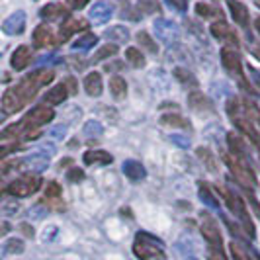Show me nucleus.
<instances>
[{
    "instance_id": "18",
    "label": "nucleus",
    "mask_w": 260,
    "mask_h": 260,
    "mask_svg": "<svg viewBox=\"0 0 260 260\" xmlns=\"http://www.w3.org/2000/svg\"><path fill=\"white\" fill-rule=\"evenodd\" d=\"M39 16L43 20H49V22H59V20H69V10L63 4H47L41 8Z\"/></svg>"
},
{
    "instance_id": "4",
    "label": "nucleus",
    "mask_w": 260,
    "mask_h": 260,
    "mask_svg": "<svg viewBox=\"0 0 260 260\" xmlns=\"http://www.w3.org/2000/svg\"><path fill=\"white\" fill-rule=\"evenodd\" d=\"M225 158V162H227V167L231 170V174L235 176V180L241 184L245 190H254L256 188V178H254V172L250 170L247 162H243V160H239L235 155H223Z\"/></svg>"
},
{
    "instance_id": "56",
    "label": "nucleus",
    "mask_w": 260,
    "mask_h": 260,
    "mask_svg": "<svg viewBox=\"0 0 260 260\" xmlns=\"http://www.w3.org/2000/svg\"><path fill=\"white\" fill-rule=\"evenodd\" d=\"M254 4H256V6L260 8V0H254Z\"/></svg>"
},
{
    "instance_id": "13",
    "label": "nucleus",
    "mask_w": 260,
    "mask_h": 260,
    "mask_svg": "<svg viewBox=\"0 0 260 260\" xmlns=\"http://www.w3.org/2000/svg\"><path fill=\"white\" fill-rule=\"evenodd\" d=\"M112 16H114V6L106 0L96 2L90 8V20L94 24H106V22L112 20Z\"/></svg>"
},
{
    "instance_id": "14",
    "label": "nucleus",
    "mask_w": 260,
    "mask_h": 260,
    "mask_svg": "<svg viewBox=\"0 0 260 260\" xmlns=\"http://www.w3.org/2000/svg\"><path fill=\"white\" fill-rule=\"evenodd\" d=\"M227 145H229V151H231V155H235L239 160H243V162H247L248 160V149H247V143H245V139L239 135V133H227Z\"/></svg>"
},
{
    "instance_id": "51",
    "label": "nucleus",
    "mask_w": 260,
    "mask_h": 260,
    "mask_svg": "<svg viewBox=\"0 0 260 260\" xmlns=\"http://www.w3.org/2000/svg\"><path fill=\"white\" fill-rule=\"evenodd\" d=\"M20 231H24L26 237H34V227H29L27 223H22V225H20Z\"/></svg>"
},
{
    "instance_id": "37",
    "label": "nucleus",
    "mask_w": 260,
    "mask_h": 260,
    "mask_svg": "<svg viewBox=\"0 0 260 260\" xmlns=\"http://www.w3.org/2000/svg\"><path fill=\"white\" fill-rule=\"evenodd\" d=\"M137 41H139V45L143 47V49H147L149 53H158V45H156L155 41H153V38L147 34V31H139L137 34Z\"/></svg>"
},
{
    "instance_id": "34",
    "label": "nucleus",
    "mask_w": 260,
    "mask_h": 260,
    "mask_svg": "<svg viewBox=\"0 0 260 260\" xmlns=\"http://www.w3.org/2000/svg\"><path fill=\"white\" fill-rule=\"evenodd\" d=\"M117 51H119V47H117L116 43H108V45H104V47H100L98 51L94 53V63H100V61H104V59H110V57H114V55H117Z\"/></svg>"
},
{
    "instance_id": "38",
    "label": "nucleus",
    "mask_w": 260,
    "mask_h": 260,
    "mask_svg": "<svg viewBox=\"0 0 260 260\" xmlns=\"http://www.w3.org/2000/svg\"><path fill=\"white\" fill-rule=\"evenodd\" d=\"M125 57H127V61H129L135 69H143L145 67V57L141 55V51L135 49V47H129V49L125 51Z\"/></svg>"
},
{
    "instance_id": "16",
    "label": "nucleus",
    "mask_w": 260,
    "mask_h": 260,
    "mask_svg": "<svg viewBox=\"0 0 260 260\" xmlns=\"http://www.w3.org/2000/svg\"><path fill=\"white\" fill-rule=\"evenodd\" d=\"M84 29H88V22H86V20H80V18H78V20L77 18H69L65 24L61 26V31H59L57 41H67L73 34H77V31H84Z\"/></svg>"
},
{
    "instance_id": "53",
    "label": "nucleus",
    "mask_w": 260,
    "mask_h": 260,
    "mask_svg": "<svg viewBox=\"0 0 260 260\" xmlns=\"http://www.w3.org/2000/svg\"><path fill=\"white\" fill-rule=\"evenodd\" d=\"M119 67H123V63H116V65H106V71H110V69H119Z\"/></svg>"
},
{
    "instance_id": "27",
    "label": "nucleus",
    "mask_w": 260,
    "mask_h": 260,
    "mask_svg": "<svg viewBox=\"0 0 260 260\" xmlns=\"http://www.w3.org/2000/svg\"><path fill=\"white\" fill-rule=\"evenodd\" d=\"M110 92H112V96L116 100H123L125 94H127V82H125V78L117 77V75L110 78Z\"/></svg>"
},
{
    "instance_id": "17",
    "label": "nucleus",
    "mask_w": 260,
    "mask_h": 260,
    "mask_svg": "<svg viewBox=\"0 0 260 260\" xmlns=\"http://www.w3.org/2000/svg\"><path fill=\"white\" fill-rule=\"evenodd\" d=\"M29 63H31V47L29 45L16 47V51L12 53V59H10V65L14 71H24Z\"/></svg>"
},
{
    "instance_id": "12",
    "label": "nucleus",
    "mask_w": 260,
    "mask_h": 260,
    "mask_svg": "<svg viewBox=\"0 0 260 260\" xmlns=\"http://www.w3.org/2000/svg\"><path fill=\"white\" fill-rule=\"evenodd\" d=\"M24 29H26V12H22V10L14 12L2 22V31L6 36H20V34H24Z\"/></svg>"
},
{
    "instance_id": "11",
    "label": "nucleus",
    "mask_w": 260,
    "mask_h": 260,
    "mask_svg": "<svg viewBox=\"0 0 260 260\" xmlns=\"http://www.w3.org/2000/svg\"><path fill=\"white\" fill-rule=\"evenodd\" d=\"M53 117H55V112L53 108H47V106H36L27 112L24 119H26L29 125L34 127H39V125H45V123H51Z\"/></svg>"
},
{
    "instance_id": "23",
    "label": "nucleus",
    "mask_w": 260,
    "mask_h": 260,
    "mask_svg": "<svg viewBox=\"0 0 260 260\" xmlns=\"http://www.w3.org/2000/svg\"><path fill=\"white\" fill-rule=\"evenodd\" d=\"M84 90L88 96H94L98 98L102 90H104V82H102V75L100 73H88L86 78H84Z\"/></svg>"
},
{
    "instance_id": "47",
    "label": "nucleus",
    "mask_w": 260,
    "mask_h": 260,
    "mask_svg": "<svg viewBox=\"0 0 260 260\" xmlns=\"http://www.w3.org/2000/svg\"><path fill=\"white\" fill-rule=\"evenodd\" d=\"M170 141L176 143L178 147H182V149H188V147H190V139H186L184 135H170Z\"/></svg>"
},
{
    "instance_id": "52",
    "label": "nucleus",
    "mask_w": 260,
    "mask_h": 260,
    "mask_svg": "<svg viewBox=\"0 0 260 260\" xmlns=\"http://www.w3.org/2000/svg\"><path fill=\"white\" fill-rule=\"evenodd\" d=\"M248 73L252 75V78H254V82H256V84L260 86V71H256L254 67H248Z\"/></svg>"
},
{
    "instance_id": "55",
    "label": "nucleus",
    "mask_w": 260,
    "mask_h": 260,
    "mask_svg": "<svg viewBox=\"0 0 260 260\" xmlns=\"http://www.w3.org/2000/svg\"><path fill=\"white\" fill-rule=\"evenodd\" d=\"M254 27L258 29V34H260V18H256V20H254Z\"/></svg>"
},
{
    "instance_id": "32",
    "label": "nucleus",
    "mask_w": 260,
    "mask_h": 260,
    "mask_svg": "<svg viewBox=\"0 0 260 260\" xmlns=\"http://www.w3.org/2000/svg\"><path fill=\"white\" fill-rule=\"evenodd\" d=\"M82 133H84L88 139H98V137H102L104 127H102V123H100V121H96V119H88V121L84 123V127H82Z\"/></svg>"
},
{
    "instance_id": "45",
    "label": "nucleus",
    "mask_w": 260,
    "mask_h": 260,
    "mask_svg": "<svg viewBox=\"0 0 260 260\" xmlns=\"http://www.w3.org/2000/svg\"><path fill=\"white\" fill-rule=\"evenodd\" d=\"M247 198L248 202H250V206H252V209H254V213H256V217L260 219V204L258 200H256V196H254V190H247Z\"/></svg>"
},
{
    "instance_id": "9",
    "label": "nucleus",
    "mask_w": 260,
    "mask_h": 260,
    "mask_svg": "<svg viewBox=\"0 0 260 260\" xmlns=\"http://www.w3.org/2000/svg\"><path fill=\"white\" fill-rule=\"evenodd\" d=\"M53 151H55L53 145H47V147H43V149H39V151L31 153L29 156H26L24 158V165H26L27 169L41 172V170H45L49 167V156H51Z\"/></svg>"
},
{
    "instance_id": "30",
    "label": "nucleus",
    "mask_w": 260,
    "mask_h": 260,
    "mask_svg": "<svg viewBox=\"0 0 260 260\" xmlns=\"http://www.w3.org/2000/svg\"><path fill=\"white\" fill-rule=\"evenodd\" d=\"M104 38L108 39V41H112V43H125V41L129 39V31L121 26H114L106 31Z\"/></svg>"
},
{
    "instance_id": "7",
    "label": "nucleus",
    "mask_w": 260,
    "mask_h": 260,
    "mask_svg": "<svg viewBox=\"0 0 260 260\" xmlns=\"http://www.w3.org/2000/svg\"><path fill=\"white\" fill-rule=\"evenodd\" d=\"M202 223H200V229L204 239L209 243V247H221V233H219V225L217 221L209 215V213H202Z\"/></svg>"
},
{
    "instance_id": "21",
    "label": "nucleus",
    "mask_w": 260,
    "mask_h": 260,
    "mask_svg": "<svg viewBox=\"0 0 260 260\" xmlns=\"http://www.w3.org/2000/svg\"><path fill=\"white\" fill-rule=\"evenodd\" d=\"M69 88L65 86V82L63 84H57V86H53L51 90H47L43 94V100H45V104L49 106H59L63 104L67 98H69Z\"/></svg>"
},
{
    "instance_id": "25",
    "label": "nucleus",
    "mask_w": 260,
    "mask_h": 260,
    "mask_svg": "<svg viewBox=\"0 0 260 260\" xmlns=\"http://www.w3.org/2000/svg\"><path fill=\"white\" fill-rule=\"evenodd\" d=\"M198 196H200V200H202L208 208L215 209V211H219V209H221L219 202H217V198L211 194V190H209V184H206V182L198 184Z\"/></svg>"
},
{
    "instance_id": "36",
    "label": "nucleus",
    "mask_w": 260,
    "mask_h": 260,
    "mask_svg": "<svg viewBox=\"0 0 260 260\" xmlns=\"http://www.w3.org/2000/svg\"><path fill=\"white\" fill-rule=\"evenodd\" d=\"M174 77L178 82H182V84H190V86H198V78L190 73V71H186L182 67H178V69H174Z\"/></svg>"
},
{
    "instance_id": "50",
    "label": "nucleus",
    "mask_w": 260,
    "mask_h": 260,
    "mask_svg": "<svg viewBox=\"0 0 260 260\" xmlns=\"http://www.w3.org/2000/svg\"><path fill=\"white\" fill-rule=\"evenodd\" d=\"M90 0H69V4L73 6V8H77V10H80V8H84L86 4H88Z\"/></svg>"
},
{
    "instance_id": "29",
    "label": "nucleus",
    "mask_w": 260,
    "mask_h": 260,
    "mask_svg": "<svg viewBox=\"0 0 260 260\" xmlns=\"http://www.w3.org/2000/svg\"><path fill=\"white\" fill-rule=\"evenodd\" d=\"M96 43H98V36L86 31V34H82V36L73 43V49H75V51H90Z\"/></svg>"
},
{
    "instance_id": "46",
    "label": "nucleus",
    "mask_w": 260,
    "mask_h": 260,
    "mask_svg": "<svg viewBox=\"0 0 260 260\" xmlns=\"http://www.w3.org/2000/svg\"><path fill=\"white\" fill-rule=\"evenodd\" d=\"M208 254H209V260H227L225 254H223L221 247H209Z\"/></svg>"
},
{
    "instance_id": "49",
    "label": "nucleus",
    "mask_w": 260,
    "mask_h": 260,
    "mask_svg": "<svg viewBox=\"0 0 260 260\" xmlns=\"http://www.w3.org/2000/svg\"><path fill=\"white\" fill-rule=\"evenodd\" d=\"M65 86L69 88V92H71V94H77V80H75L73 77L67 78V80H65Z\"/></svg>"
},
{
    "instance_id": "6",
    "label": "nucleus",
    "mask_w": 260,
    "mask_h": 260,
    "mask_svg": "<svg viewBox=\"0 0 260 260\" xmlns=\"http://www.w3.org/2000/svg\"><path fill=\"white\" fill-rule=\"evenodd\" d=\"M39 186H41V178L27 174V176H22V178L14 180V182L6 188V192L16 196V198H27V196L36 194L39 190Z\"/></svg>"
},
{
    "instance_id": "40",
    "label": "nucleus",
    "mask_w": 260,
    "mask_h": 260,
    "mask_svg": "<svg viewBox=\"0 0 260 260\" xmlns=\"http://www.w3.org/2000/svg\"><path fill=\"white\" fill-rule=\"evenodd\" d=\"M139 8L145 14H160V4L156 0H141L139 2Z\"/></svg>"
},
{
    "instance_id": "48",
    "label": "nucleus",
    "mask_w": 260,
    "mask_h": 260,
    "mask_svg": "<svg viewBox=\"0 0 260 260\" xmlns=\"http://www.w3.org/2000/svg\"><path fill=\"white\" fill-rule=\"evenodd\" d=\"M67 178H69L71 182H78V180H82V178H84V172H82V170H78V169H73V170H69V172H67Z\"/></svg>"
},
{
    "instance_id": "22",
    "label": "nucleus",
    "mask_w": 260,
    "mask_h": 260,
    "mask_svg": "<svg viewBox=\"0 0 260 260\" xmlns=\"http://www.w3.org/2000/svg\"><path fill=\"white\" fill-rule=\"evenodd\" d=\"M121 170H123V174H125L129 180H133V182L143 180L145 176H147V170H145L143 165H141L139 160H131V158L121 165Z\"/></svg>"
},
{
    "instance_id": "3",
    "label": "nucleus",
    "mask_w": 260,
    "mask_h": 260,
    "mask_svg": "<svg viewBox=\"0 0 260 260\" xmlns=\"http://www.w3.org/2000/svg\"><path fill=\"white\" fill-rule=\"evenodd\" d=\"M219 190V194H221L223 202L227 204V208L231 209V213H235V217L241 221V225L245 227V231L250 239H254V223L250 219V215H248L247 211V206H245V202L241 200V196L237 194V192H231V190H227V188H217Z\"/></svg>"
},
{
    "instance_id": "28",
    "label": "nucleus",
    "mask_w": 260,
    "mask_h": 260,
    "mask_svg": "<svg viewBox=\"0 0 260 260\" xmlns=\"http://www.w3.org/2000/svg\"><path fill=\"white\" fill-rule=\"evenodd\" d=\"M114 160V156L106 151H88L84 153V162L86 165H110Z\"/></svg>"
},
{
    "instance_id": "31",
    "label": "nucleus",
    "mask_w": 260,
    "mask_h": 260,
    "mask_svg": "<svg viewBox=\"0 0 260 260\" xmlns=\"http://www.w3.org/2000/svg\"><path fill=\"white\" fill-rule=\"evenodd\" d=\"M196 14H198L200 18H206V20H209V18H219V20H221V10L215 8V6H211V4H208V2H198V4H196Z\"/></svg>"
},
{
    "instance_id": "39",
    "label": "nucleus",
    "mask_w": 260,
    "mask_h": 260,
    "mask_svg": "<svg viewBox=\"0 0 260 260\" xmlns=\"http://www.w3.org/2000/svg\"><path fill=\"white\" fill-rule=\"evenodd\" d=\"M229 248H231V256H233V260H252L250 258V254H248V250L241 243H231L229 245Z\"/></svg>"
},
{
    "instance_id": "8",
    "label": "nucleus",
    "mask_w": 260,
    "mask_h": 260,
    "mask_svg": "<svg viewBox=\"0 0 260 260\" xmlns=\"http://www.w3.org/2000/svg\"><path fill=\"white\" fill-rule=\"evenodd\" d=\"M155 36L158 41H162V43H172V41H176L178 36H180V29L178 26L172 22V20H165V18H158L155 20Z\"/></svg>"
},
{
    "instance_id": "54",
    "label": "nucleus",
    "mask_w": 260,
    "mask_h": 260,
    "mask_svg": "<svg viewBox=\"0 0 260 260\" xmlns=\"http://www.w3.org/2000/svg\"><path fill=\"white\" fill-rule=\"evenodd\" d=\"M69 165H71V158H65V160H61V165H59V167L63 169V167H69Z\"/></svg>"
},
{
    "instance_id": "5",
    "label": "nucleus",
    "mask_w": 260,
    "mask_h": 260,
    "mask_svg": "<svg viewBox=\"0 0 260 260\" xmlns=\"http://www.w3.org/2000/svg\"><path fill=\"white\" fill-rule=\"evenodd\" d=\"M221 63H223V67H225V71H227V73L235 75V77L241 80V84H243L245 88H248V90L252 92L250 84H248L247 80H245V77H243V61H241V55L237 53L235 47H223L221 49Z\"/></svg>"
},
{
    "instance_id": "33",
    "label": "nucleus",
    "mask_w": 260,
    "mask_h": 260,
    "mask_svg": "<svg viewBox=\"0 0 260 260\" xmlns=\"http://www.w3.org/2000/svg\"><path fill=\"white\" fill-rule=\"evenodd\" d=\"M24 252V241L22 239H8L2 247V256H10V254H22Z\"/></svg>"
},
{
    "instance_id": "43",
    "label": "nucleus",
    "mask_w": 260,
    "mask_h": 260,
    "mask_svg": "<svg viewBox=\"0 0 260 260\" xmlns=\"http://www.w3.org/2000/svg\"><path fill=\"white\" fill-rule=\"evenodd\" d=\"M248 51H250L252 57H256V59L260 61V43L258 41H254L250 34H248Z\"/></svg>"
},
{
    "instance_id": "44",
    "label": "nucleus",
    "mask_w": 260,
    "mask_h": 260,
    "mask_svg": "<svg viewBox=\"0 0 260 260\" xmlns=\"http://www.w3.org/2000/svg\"><path fill=\"white\" fill-rule=\"evenodd\" d=\"M167 4H169L170 8L178 10V12H186L188 10V0H167Z\"/></svg>"
},
{
    "instance_id": "1",
    "label": "nucleus",
    "mask_w": 260,
    "mask_h": 260,
    "mask_svg": "<svg viewBox=\"0 0 260 260\" xmlns=\"http://www.w3.org/2000/svg\"><path fill=\"white\" fill-rule=\"evenodd\" d=\"M53 71H47V69H41V71H36L31 75H27L18 86H14L10 90H6L2 94V108L6 114H12V112H18L22 110L24 106L36 96V92L43 86H47L49 82H53Z\"/></svg>"
},
{
    "instance_id": "24",
    "label": "nucleus",
    "mask_w": 260,
    "mask_h": 260,
    "mask_svg": "<svg viewBox=\"0 0 260 260\" xmlns=\"http://www.w3.org/2000/svg\"><path fill=\"white\" fill-rule=\"evenodd\" d=\"M34 43L36 47H47V45H53L55 43V36H53V29L45 24H41L34 29Z\"/></svg>"
},
{
    "instance_id": "41",
    "label": "nucleus",
    "mask_w": 260,
    "mask_h": 260,
    "mask_svg": "<svg viewBox=\"0 0 260 260\" xmlns=\"http://www.w3.org/2000/svg\"><path fill=\"white\" fill-rule=\"evenodd\" d=\"M61 196V186L57 182H49L47 186H45V198H59Z\"/></svg>"
},
{
    "instance_id": "15",
    "label": "nucleus",
    "mask_w": 260,
    "mask_h": 260,
    "mask_svg": "<svg viewBox=\"0 0 260 260\" xmlns=\"http://www.w3.org/2000/svg\"><path fill=\"white\" fill-rule=\"evenodd\" d=\"M188 106L194 112H198V114H213L215 112L211 102L208 100V96H204V92H198V90L188 94Z\"/></svg>"
},
{
    "instance_id": "10",
    "label": "nucleus",
    "mask_w": 260,
    "mask_h": 260,
    "mask_svg": "<svg viewBox=\"0 0 260 260\" xmlns=\"http://www.w3.org/2000/svg\"><path fill=\"white\" fill-rule=\"evenodd\" d=\"M209 31H211L213 38L219 39V41H225L227 45H235V47L239 45V36H237V31H235L227 22H223V20L213 22L211 27H209Z\"/></svg>"
},
{
    "instance_id": "20",
    "label": "nucleus",
    "mask_w": 260,
    "mask_h": 260,
    "mask_svg": "<svg viewBox=\"0 0 260 260\" xmlns=\"http://www.w3.org/2000/svg\"><path fill=\"white\" fill-rule=\"evenodd\" d=\"M241 110H243V116L260 131V108L256 106V102H252L250 98H241Z\"/></svg>"
},
{
    "instance_id": "19",
    "label": "nucleus",
    "mask_w": 260,
    "mask_h": 260,
    "mask_svg": "<svg viewBox=\"0 0 260 260\" xmlns=\"http://www.w3.org/2000/svg\"><path fill=\"white\" fill-rule=\"evenodd\" d=\"M227 8H229V12L233 16L235 24H239V26L243 27L248 26V8L243 2H239V0H227Z\"/></svg>"
},
{
    "instance_id": "35",
    "label": "nucleus",
    "mask_w": 260,
    "mask_h": 260,
    "mask_svg": "<svg viewBox=\"0 0 260 260\" xmlns=\"http://www.w3.org/2000/svg\"><path fill=\"white\" fill-rule=\"evenodd\" d=\"M160 123L162 125H172V127H182V129L190 127V123L182 116H178V114H167V116H162L160 117Z\"/></svg>"
},
{
    "instance_id": "42",
    "label": "nucleus",
    "mask_w": 260,
    "mask_h": 260,
    "mask_svg": "<svg viewBox=\"0 0 260 260\" xmlns=\"http://www.w3.org/2000/svg\"><path fill=\"white\" fill-rule=\"evenodd\" d=\"M65 135H67V125H63V123L49 129V137H53V139H63Z\"/></svg>"
},
{
    "instance_id": "2",
    "label": "nucleus",
    "mask_w": 260,
    "mask_h": 260,
    "mask_svg": "<svg viewBox=\"0 0 260 260\" xmlns=\"http://www.w3.org/2000/svg\"><path fill=\"white\" fill-rule=\"evenodd\" d=\"M133 254L139 260H151L156 256L165 254V243L160 239H156L155 235L147 233V231H139L135 235L133 241Z\"/></svg>"
},
{
    "instance_id": "26",
    "label": "nucleus",
    "mask_w": 260,
    "mask_h": 260,
    "mask_svg": "<svg viewBox=\"0 0 260 260\" xmlns=\"http://www.w3.org/2000/svg\"><path fill=\"white\" fill-rule=\"evenodd\" d=\"M196 155L204 162V167H206L209 172H215V170H217V158H215V155L209 151L208 147H198V149H196Z\"/></svg>"
}]
</instances>
